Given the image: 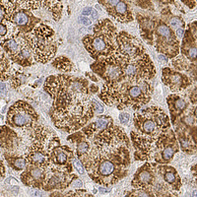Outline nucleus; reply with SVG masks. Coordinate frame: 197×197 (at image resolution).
I'll return each instance as SVG.
<instances>
[{
  "label": "nucleus",
  "mask_w": 197,
  "mask_h": 197,
  "mask_svg": "<svg viewBox=\"0 0 197 197\" xmlns=\"http://www.w3.org/2000/svg\"><path fill=\"white\" fill-rule=\"evenodd\" d=\"M1 19H4L14 25L20 32L26 34L30 32L40 23L32 11L20 8L16 1H1Z\"/></svg>",
  "instance_id": "1a4fd4ad"
},
{
  "label": "nucleus",
  "mask_w": 197,
  "mask_h": 197,
  "mask_svg": "<svg viewBox=\"0 0 197 197\" xmlns=\"http://www.w3.org/2000/svg\"><path fill=\"white\" fill-rule=\"evenodd\" d=\"M2 50L16 63L23 67L30 66L35 61L24 34L21 33L1 40Z\"/></svg>",
  "instance_id": "9b49d317"
},
{
  "label": "nucleus",
  "mask_w": 197,
  "mask_h": 197,
  "mask_svg": "<svg viewBox=\"0 0 197 197\" xmlns=\"http://www.w3.org/2000/svg\"><path fill=\"white\" fill-rule=\"evenodd\" d=\"M6 92V87L5 83L1 82V96L5 94V93Z\"/></svg>",
  "instance_id": "2f4dec72"
},
{
  "label": "nucleus",
  "mask_w": 197,
  "mask_h": 197,
  "mask_svg": "<svg viewBox=\"0 0 197 197\" xmlns=\"http://www.w3.org/2000/svg\"><path fill=\"white\" fill-rule=\"evenodd\" d=\"M170 24H171V26L173 27L177 28L181 26L182 25V22L181 20L178 17H174L171 20Z\"/></svg>",
  "instance_id": "a878e982"
},
{
  "label": "nucleus",
  "mask_w": 197,
  "mask_h": 197,
  "mask_svg": "<svg viewBox=\"0 0 197 197\" xmlns=\"http://www.w3.org/2000/svg\"><path fill=\"white\" fill-rule=\"evenodd\" d=\"M118 33L112 21L103 19L95 25L92 34L84 38L83 45L90 55L97 61L114 52Z\"/></svg>",
  "instance_id": "0eeeda50"
},
{
  "label": "nucleus",
  "mask_w": 197,
  "mask_h": 197,
  "mask_svg": "<svg viewBox=\"0 0 197 197\" xmlns=\"http://www.w3.org/2000/svg\"><path fill=\"white\" fill-rule=\"evenodd\" d=\"M176 33H177V35L179 36V38H181L183 36V33H184V30L181 29V28H179V29H177Z\"/></svg>",
  "instance_id": "f704fd0d"
},
{
  "label": "nucleus",
  "mask_w": 197,
  "mask_h": 197,
  "mask_svg": "<svg viewBox=\"0 0 197 197\" xmlns=\"http://www.w3.org/2000/svg\"><path fill=\"white\" fill-rule=\"evenodd\" d=\"M72 163H73L74 168H76V169L77 170L79 174H84V170L83 165H82V164H81V163H80L79 161L77 159L74 158Z\"/></svg>",
  "instance_id": "b1692460"
},
{
  "label": "nucleus",
  "mask_w": 197,
  "mask_h": 197,
  "mask_svg": "<svg viewBox=\"0 0 197 197\" xmlns=\"http://www.w3.org/2000/svg\"><path fill=\"white\" fill-rule=\"evenodd\" d=\"M158 179L156 163L146 162L137 169L132 181L135 189L153 188Z\"/></svg>",
  "instance_id": "4468645a"
},
{
  "label": "nucleus",
  "mask_w": 197,
  "mask_h": 197,
  "mask_svg": "<svg viewBox=\"0 0 197 197\" xmlns=\"http://www.w3.org/2000/svg\"><path fill=\"white\" fill-rule=\"evenodd\" d=\"M39 116L27 102L19 101L9 108L6 118L8 126L20 130H31L38 123Z\"/></svg>",
  "instance_id": "9d476101"
},
{
  "label": "nucleus",
  "mask_w": 197,
  "mask_h": 197,
  "mask_svg": "<svg viewBox=\"0 0 197 197\" xmlns=\"http://www.w3.org/2000/svg\"><path fill=\"white\" fill-rule=\"evenodd\" d=\"M92 16L93 18H96L97 16V12L95 9H93L92 12Z\"/></svg>",
  "instance_id": "c9c22d12"
},
{
  "label": "nucleus",
  "mask_w": 197,
  "mask_h": 197,
  "mask_svg": "<svg viewBox=\"0 0 197 197\" xmlns=\"http://www.w3.org/2000/svg\"><path fill=\"white\" fill-rule=\"evenodd\" d=\"M159 176L174 191H179L181 186L180 176L173 167L156 163Z\"/></svg>",
  "instance_id": "f3484780"
},
{
  "label": "nucleus",
  "mask_w": 197,
  "mask_h": 197,
  "mask_svg": "<svg viewBox=\"0 0 197 197\" xmlns=\"http://www.w3.org/2000/svg\"><path fill=\"white\" fill-rule=\"evenodd\" d=\"M133 123L131 139L135 158L150 162L158 142L171 130L169 117L162 108L151 106L135 113Z\"/></svg>",
  "instance_id": "7ed1b4c3"
},
{
  "label": "nucleus",
  "mask_w": 197,
  "mask_h": 197,
  "mask_svg": "<svg viewBox=\"0 0 197 197\" xmlns=\"http://www.w3.org/2000/svg\"><path fill=\"white\" fill-rule=\"evenodd\" d=\"M24 37L36 62L46 63L55 56L57 43L55 33L47 25L38 23Z\"/></svg>",
  "instance_id": "6e6552de"
},
{
  "label": "nucleus",
  "mask_w": 197,
  "mask_h": 197,
  "mask_svg": "<svg viewBox=\"0 0 197 197\" xmlns=\"http://www.w3.org/2000/svg\"><path fill=\"white\" fill-rule=\"evenodd\" d=\"M1 147L6 151H12L18 139L16 133L8 126L1 127Z\"/></svg>",
  "instance_id": "6ab92c4d"
},
{
  "label": "nucleus",
  "mask_w": 197,
  "mask_h": 197,
  "mask_svg": "<svg viewBox=\"0 0 197 197\" xmlns=\"http://www.w3.org/2000/svg\"><path fill=\"white\" fill-rule=\"evenodd\" d=\"M154 46L158 52L173 58L179 54V42L174 32L160 20L154 25Z\"/></svg>",
  "instance_id": "f8f14e48"
},
{
  "label": "nucleus",
  "mask_w": 197,
  "mask_h": 197,
  "mask_svg": "<svg viewBox=\"0 0 197 197\" xmlns=\"http://www.w3.org/2000/svg\"><path fill=\"white\" fill-rule=\"evenodd\" d=\"M73 186H74V187H81L82 186V183L81 181L79 179L75 180V182L73 184Z\"/></svg>",
  "instance_id": "473e14b6"
},
{
  "label": "nucleus",
  "mask_w": 197,
  "mask_h": 197,
  "mask_svg": "<svg viewBox=\"0 0 197 197\" xmlns=\"http://www.w3.org/2000/svg\"><path fill=\"white\" fill-rule=\"evenodd\" d=\"M29 144L23 157L26 167H35L51 172L49 163V154L52 148L60 143L56 135L47 127L37 124L31 130Z\"/></svg>",
  "instance_id": "423d86ee"
},
{
  "label": "nucleus",
  "mask_w": 197,
  "mask_h": 197,
  "mask_svg": "<svg viewBox=\"0 0 197 197\" xmlns=\"http://www.w3.org/2000/svg\"><path fill=\"white\" fill-rule=\"evenodd\" d=\"M6 158L10 166L16 171L23 170L26 167V160L23 156L6 155Z\"/></svg>",
  "instance_id": "4be33fe9"
},
{
  "label": "nucleus",
  "mask_w": 197,
  "mask_h": 197,
  "mask_svg": "<svg viewBox=\"0 0 197 197\" xmlns=\"http://www.w3.org/2000/svg\"><path fill=\"white\" fill-rule=\"evenodd\" d=\"M128 1H101L98 3L105 8L109 16L121 23H127L134 19Z\"/></svg>",
  "instance_id": "2eb2a0df"
},
{
  "label": "nucleus",
  "mask_w": 197,
  "mask_h": 197,
  "mask_svg": "<svg viewBox=\"0 0 197 197\" xmlns=\"http://www.w3.org/2000/svg\"><path fill=\"white\" fill-rule=\"evenodd\" d=\"M162 80L172 92L182 91L188 84V79L186 76L169 68L163 69Z\"/></svg>",
  "instance_id": "dca6fc26"
},
{
  "label": "nucleus",
  "mask_w": 197,
  "mask_h": 197,
  "mask_svg": "<svg viewBox=\"0 0 197 197\" xmlns=\"http://www.w3.org/2000/svg\"><path fill=\"white\" fill-rule=\"evenodd\" d=\"M43 9L50 12L53 20L58 21L62 16L63 6L61 1H42Z\"/></svg>",
  "instance_id": "aec40b11"
},
{
  "label": "nucleus",
  "mask_w": 197,
  "mask_h": 197,
  "mask_svg": "<svg viewBox=\"0 0 197 197\" xmlns=\"http://www.w3.org/2000/svg\"><path fill=\"white\" fill-rule=\"evenodd\" d=\"M31 195L32 197H41V193L37 190H34L31 191Z\"/></svg>",
  "instance_id": "7c9ffc66"
},
{
  "label": "nucleus",
  "mask_w": 197,
  "mask_h": 197,
  "mask_svg": "<svg viewBox=\"0 0 197 197\" xmlns=\"http://www.w3.org/2000/svg\"><path fill=\"white\" fill-rule=\"evenodd\" d=\"M130 116L128 113H123L119 115V118L122 124H127L129 121Z\"/></svg>",
  "instance_id": "393cba45"
},
{
  "label": "nucleus",
  "mask_w": 197,
  "mask_h": 197,
  "mask_svg": "<svg viewBox=\"0 0 197 197\" xmlns=\"http://www.w3.org/2000/svg\"><path fill=\"white\" fill-rule=\"evenodd\" d=\"M167 101L171 115V121L174 124L181 115L186 106V103L184 98L178 94H171L167 98Z\"/></svg>",
  "instance_id": "a211bd4d"
},
{
  "label": "nucleus",
  "mask_w": 197,
  "mask_h": 197,
  "mask_svg": "<svg viewBox=\"0 0 197 197\" xmlns=\"http://www.w3.org/2000/svg\"><path fill=\"white\" fill-rule=\"evenodd\" d=\"M153 88L150 81L106 82L100 97L108 106H116L119 110L131 108L137 111L151 100Z\"/></svg>",
  "instance_id": "39448f33"
},
{
  "label": "nucleus",
  "mask_w": 197,
  "mask_h": 197,
  "mask_svg": "<svg viewBox=\"0 0 197 197\" xmlns=\"http://www.w3.org/2000/svg\"><path fill=\"white\" fill-rule=\"evenodd\" d=\"M195 114L196 116L197 117V107L196 108L195 111Z\"/></svg>",
  "instance_id": "4c0bfd02"
},
{
  "label": "nucleus",
  "mask_w": 197,
  "mask_h": 197,
  "mask_svg": "<svg viewBox=\"0 0 197 197\" xmlns=\"http://www.w3.org/2000/svg\"><path fill=\"white\" fill-rule=\"evenodd\" d=\"M91 68L106 82L121 81L124 80L123 70L116 51L108 57L96 61L91 65Z\"/></svg>",
  "instance_id": "ddd939ff"
},
{
  "label": "nucleus",
  "mask_w": 197,
  "mask_h": 197,
  "mask_svg": "<svg viewBox=\"0 0 197 197\" xmlns=\"http://www.w3.org/2000/svg\"><path fill=\"white\" fill-rule=\"evenodd\" d=\"M193 197H197V191H194L193 192L192 195Z\"/></svg>",
  "instance_id": "e433bc0d"
},
{
  "label": "nucleus",
  "mask_w": 197,
  "mask_h": 197,
  "mask_svg": "<svg viewBox=\"0 0 197 197\" xmlns=\"http://www.w3.org/2000/svg\"><path fill=\"white\" fill-rule=\"evenodd\" d=\"M80 21L85 26H89L91 25L92 22L89 19L86 17H81L80 18Z\"/></svg>",
  "instance_id": "c85d7f7f"
},
{
  "label": "nucleus",
  "mask_w": 197,
  "mask_h": 197,
  "mask_svg": "<svg viewBox=\"0 0 197 197\" xmlns=\"http://www.w3.org/2000/svg\"><path fill=\"white\" fill-rule=\"evenodd\" d=\"M1 179H3V177H5V166L4 165L3 163V161H1Z\"/></svg>",
  "instance_id": "72a5a7b5"
},
{
  "label": "nucleus",
  "mask_w": 197,
  "mask_h": 197,
  "mask_svg": "<svg viewBox=\"0 0 197 197\" xmlns=\"http://www.w3.org/2000/svg\"><path fill=\"white\" fill-rule=\"evenodd\" d=\"M52 64L55 68L62 72H70L74 68V65L71 61L64 56L57 57L53 61Z\"/></svg>",
  "instance_id": "412c9836"
},
{
  "label": "nucleus",
  "mask_w": 197,
  "mask_h": 197,
  "mask_svg": "<svg viewBox=\"0 0 197 197\" xmlns=\"http://www.w3.org/2000/svg\"><path fill=\"white\" fill-rule=\"evenodd\" d=\"M116 52L123 70V80L150 81L155 76V67L137 37L125 31L118 33Z\"/></svg>",
  "instance_id": "20e7f679"
},
{
  "label": "nucleus",
  "mask_w": 197,
  "mask_h": 197,
  "mask_svg": "<svg viewBox=\"0 0 197 197\" xmlns=\"http://www.w3.org/2000/svg\"><path fill=\"white\" fill-rule=\"evenodd\" d=\"M93 9L91 8H86L83 9L82 14L83 16H89L90 14L92 13Z\"/></svg>",
  "instance_id": "c756f323"
},
{
  "label": "nucleus",
  "mask_w": 197,
  "mask_h": 197,
  "mask_svg": "<svg viewBox=\"0 0 197 197\" xmlns=\"http://www.w3.org/2000/svg\"><path fill=\"white\" fill-rule=\"evenodd\" d=\"M11 77V66L9 60L1 49V79L2 81L8 80Z\"/></svg>",
  "instance_id": "5701e85b"
},
{
  "label": "nucleus",
  "mask_w": 197,
  "mask_h": 197,
  "mask_svg": "<svg viewBox=\"0 0 197 197\" xmlns=\"http://www.w3.org/2000/svg\"><path fill=\"white\" fill-rule=\"evenodd\" d=\"M93 102L94 106H95V111H97L98 113H103L104 109H103V106L100 103H99L98 101L95 100H93Z\"/></svg>",
  "instance_id": "bb28decb"
},
{
  "label": "nucleus",
  "mask_w": 197,
  "mask_h": 197,
  "mask_svg": "<svg viewBox=\"0 0 197 197\" xmlns=\"http://www.w3.org/2000/svg\"><path fill=\"white\" fill-rule=\"evenodd\" d=\"M188 54L190 57L192 58H195L197 56V48L196 47L191 48L189 50Z\"/></svg>",
  "instance_id": "cd10ccee"
},
{
  "label": "nucleus",
  "mask_w": 197,
  "mask_h": 197,
  "mask_svg": "<svg viewBox=\"0 0 197 197\" xmlns=\"http://www.w3.org/2000/svg\"><path fill=\"white\" fill-rule=\"evenodd\" d=\"M43 88L52 98L51 120L59 129L72 134L94 116L95 108L84 79L53 75L47 78Z\"/></svg>",
  "instance_id": "f257e3e1"
},
{
  "label": "nucleus",
  "mask_w": 197,
  "mask_h": 197,
  "mask_svg": "<svg viewBox=\"0 0 197 197\" xmlns=\"http://www.w3.org/2000/svg\"><path fill=\"white\" fill-rule=\"evenodd\" d=\"M130 145L95 146L78 157L88 176L96 183L109 186L126 176L131 163Z\"/></svg>",
  "instance_id": "f03ea898"
}]
</instances>
